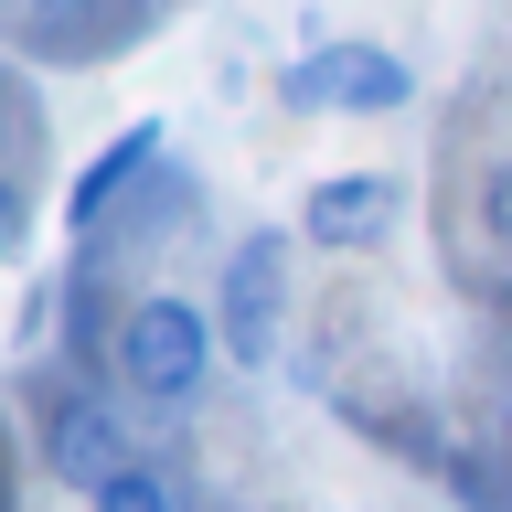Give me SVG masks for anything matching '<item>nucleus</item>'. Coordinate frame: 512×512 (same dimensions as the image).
Listing matches in <instances>:
<instances>
[{
	"label": "nucleus",
	"mask_w": 512,
	"mask_h": 512,
	"mask_svg": "<svg viewBox=\"0 0 512 512\" xmlns=\"http://www.w3.org/2000/svg\"><path fill=\"white\" fill-rule=\"evenodd\" d=\"M107 363H118V384L139 395V406H182V395H203V374H214V320L192 310V299H128L118 310V342H107Z\"/></svg>",
	"instance_id": "obj_1"
},
{
	"label": "nucleus",
	"mask_w": 512,
	"mask_h": 512,
	"mask_svg": "<svg viewBox=\"0 0 512 512\" xmlns=\"http://www.w3.org/2000/svg\"><path fill=\"white\" fill-rule=\"evenodd\" d=\"M288 96L299 107H342V118H384L416 96V64L384 54V43H320L310 64H288Z\"/></svg>",
	"instance_id": "obj_2"
},
{
	"label": "nucleus",
	"mask_w": 512,
	"mask_h": 512,
	"mask_svg": "<svg viewBox=\"0 0 512 512\" xmlns=\"http://www.w3.org/2000/svg\"><path fill=\"white\" fill-rule=\"evenodd\" d=\"M278 310H288V235H246V246L224 256V310H214L235 363H267L278 352Z\"/></svg>",
	"instance_id": "obj_3"
},
{
	"label": "nucleus",
	"mask_w": 512,
	"mask_h": 512,
	"mask_svg": "<svg viewBox=\"0 0 512 512\" xmlns=\"http://www.w3.org/2000/svg\"><path fill=\"white\" fill-rule=\"evenodd\" d=\"M395 214H406V182H384V171H331L299 203V224L320 246H374V235H395Z\"/></svg>",
	"instance_id": "obj_4"
},
{
	"label": "nucleus",
	"mask_w": 512,
	"mask_h": 512,
	"mask_svg": "<svg viewBox=\"0 0 512 512\" xmlns=\"http://www.w3.org/2000/svg\"><path fill=\"white\" fill-rule=\"evenodd\" d=\"M43 448H54V470H75V480L128 470V459H118V438H107V416H96L86 395H54V406H43Z\"/></svg>",
	"instance_id": "obj_5"
},
{
	"label": "nucleus",
	"mask_w": 512,
	"mask_h": 512,
	"mask_svg": "<svg viewBox=\"0 0 512 512\" xmlns=\"http://www.w3.org/2000/svg\"><path fill=\"white\" fill-rule=\"evenodd\" d=\"M150 150H160V128H128L118 150H107V160L86 171V182H75V224H96V214H107V192H118V182H128V171H139Z\"/></svg>",
	"instance_id": "obj_6"
},
{
	"label": "nucleus",
	"mask_w": 512,
	"mask_h": 512,
	"mask_svg": "<svg viewBox=\"0 0 512 512\" xmlns=\"http://www.w3.org/2000/svg\"><path fill=\"white\" fill-rule=\"evenodd\" d=\"M96 512H182V502H171V480H160V470H139V459H128V470L96 480Z\"/></svg>",
	"instance_id": "obj_7"
},
{
	"label": "nucleus",
	"mask_w": 512,
	"mask_h": 512,
	"mask_svg": "<svg viewBox=\"0 0 512 512\" xmlns=\"http://www.w3.org/2000/svg\"><path fill=\"white\" fill-rule=\"evenodd\" d=\"M480 224L512 246V160H491V171H480Z\"/></svg>",
	"instance_id": "obj_8"
},
{
	"label": "nucleus",
	"mask_w": 512,
	"mask_h": 512,
	"mask_svg": "<svg viewBox=\"0 0 512 512\" xmlns=\"http://www.w3.org/2000/svg\"><path fill=\"white\" fill-rule=\"evenodd\" d=\"M22 235H32V214H22V192L0 182V256H22Z\"/></svg>",
	"instance_id": "obj_9"
}]
</instances>
